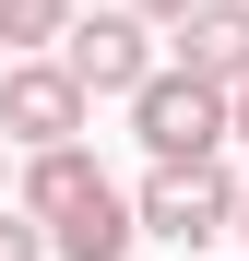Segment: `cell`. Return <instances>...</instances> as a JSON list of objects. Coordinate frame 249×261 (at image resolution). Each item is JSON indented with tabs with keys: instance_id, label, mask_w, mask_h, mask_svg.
Returning a JSON list of instances; mask_svg holds the SVG:
<instances>
[{
	"instance_id": "obj_1",
	"label": "cell",
	"mask_w": 249,
	"mask_h": 261,
	"mask_svg": "<svg viewBox=\"0 0 249 261\" xmlns=\"http://www.w3.org/2000/svg\"><path fill=\"white\" fill-rule=\"evenodd\" d=\"M131 130H143L154 166H214V143H226V95H214V83H190V71H154L143 95H131Z\"/></svg>"
},
{
	"instance_id": "obj_3",
	"label": "cell",
	"mask_w": 249,
	"mask_h": 261,
	"mask_svg": "<svg viewBox=\"0 0 249 261\" xmlns=\"http://www.w3.org/2000/svg\"><path fill=\"white\" fill-rule=\"evenodd\" d=\"M226 214H237V190L214 178V166H154L131 238H178V249H202V238H226Z\"/></svg>"
},
{
	"instance_id": "obj_8",
	"label": "cell",
	"mask_w": 249,
	"mask_h": 261,
	"mask_svg": "<svg viewBox=\"0 0 249 261\" xmlns=\"http://www.w3.org/2000/svg\"><path fill=\"white\" fill-rule=\"evenodd\" d=\"M0 36L12 48H48V36H71V0H0Z\"/></svg>"
},
{
	"instance_id": "obj_7",
	"label": "cell",
	"mask_w": 249,
	"mask_h": 261,
	"mask_svg": "<svg viewBox=\"0 0 249 261\" xmlns=\"http://www.w3.org/2000/svg\"><path fill=\"white\" fill-rule=\"evenodd\" d=\"M36 238H48L60 261H131V202H119V190H95V202H71L60 226H36Z\"/></svg>"
},
{
	"instance_id": "obj_11",
	"label": "cell",
	"mask_w": 249,
	"mask_h": 261,
	"mask_svg": "<svg viewBox=\"0 0 249 261\" xmlns=\"http://www.w3.org/2000/svg\"><path fill=\"white\" fill-rule=\"evenodd\" d=\"M226 143H249V83H237V95H226Z\"/></svg>"
},
{
	"instance_id": "obj_5",
	"label": "cell",
	"mask_w": 249,
	"mask_h": 261,
	"mask_svg": "<svg viewBox=\"0 0 249 261\" xmlns=\"http://www.w3.org/2000/svg\"><path fill=\"white\" fill-rule=\"evenodd\" d=\"M178 71L214 83V95H237L249 83V0H202V12L178 24Z\"/></svg>"
},
{
	"instance_id": "obj_6",
	"label": "cell",
	"mask_w": 249,
	"mask_h": 261,
	"mask_svg": "<svg viewBox=\"0 0 249 261\" xmlns=\"http://www.w3.org/2000/svg\"><path fill=\"white\" fill-rule=\"evenodd\" d=\"M95 190H107V166L83 154V143L36 154V166H24V226H60V214H71V202H95Z\"/></svg>"
},
{
	"instance_id": "obj_4",
	"label": "cell",
	"mask_w": 249,
	"mask_h": 261,
	"mask_svg": "<svg viewBox=\"0 0 249 261\" xmlns=\"http://www.w3.org/2000/svg\"><path fill=\"white\" fill-rule=\"evenodd\" d=\"M83 130V95H71V71L60 60H24L12 83H0V143H24V154H60Z\"/></svg>"
},
{
	"instance_id": "obj_9",
	"label": "cell",
	"mask_w": 249,
	"mask_h": 261,
	"mask_svg": "<svg viewBox=\"0 0 249 261\" xmlns=\"http://www.w3.org/2000/svg\"><path fill=\"white\" fill-rule=\"evenodd\" d=\"M0 261H48V238H36L24 214H0Z\"/></svg>"
},
{
	"instance_id": "obj_2",
	"label": "cell",
	"mask_w": 249,
	"mask_h": 261,
	"mask_svg": "<svg viewBox=\"0 0 249 261\" xmlns=\"http://www.w3.org/2000/svg\"><path fill=\"white\" fill-rule=\"evenodd\" d=\"M71 95L83 107H95V95H143V83H154V36L131 24V12H95V24H71Z\"/></svg>"
},
{
	"instance_id": "obj_10",
	"label": "cell",
	"mask_w": 249,
	"mask_h": 261,
	"mask_svg": "<svg viewBox=\"0 0 249 261\" xmlns=\"http://www.w3.org/2000/svg\"><path fill=\"white\" fill-rule=\"evenodd\" d=\"M202 0H131V24H190Z\"/></svg>"
},
{
	"instance_id": "obj_12",
	"label": "cell",
	"mask_w": 249,
	"mask_h": 261,
	"mask_svg": "<svg viewBox=\"0 0 249 261\" xmlns=\"http://www.w3.org/2000/svg\"><path fill=\"white\" fill-rule=\"evenodd\" d=\"M226 226H237V238H249V190H237V214H226Z\"/></svg>"
}]
</instances>
